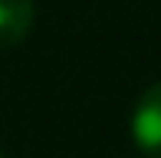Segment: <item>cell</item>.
<instances>
[{
    "instance_id": "cell-2",
    "label": "cell",
    "mask_w": 161,
    "mask_h": 158,
    "mask_svg": "<svg viewBox=\"0 0 161 158\" xmlns=\"http://www.w3.org/2000/svg\"><path fill=\"white\" fill-rule=\"evenodd\" d=\"M36 20L33 0H0V49L17 46L26 40Z\"/></svg>"
},
{
    "instance_id": "cell-1",
    "label": "cell",
    "mask_w": 161,
    "mask_h": 158,
    "mask_svg": "<svg viewBox=\"0 0 161 158\" xmlns=\"http://www.w3.org/2000/svg\"><path fill=\"white\" fill-rule=\"evenodd\" d=\"M128 132H131L135 148L145 158H161V82H151L135 99Z\"/></svg>"
},
{
    "instance_id": "cell-3",
    "label": "cell",
    "mask_w": 161,
    "mask_h": 158,
    "mask_svg": "<svg viewBox=\"0 0 161 158\" xmlns=\"http://www.w3.org/2000/svg\"><path fill=\"white\" fill-rule=\"evenodd\" d=\"M0 158H7V155H3V152H0Z\"/></svg>"
}]
</instances>
